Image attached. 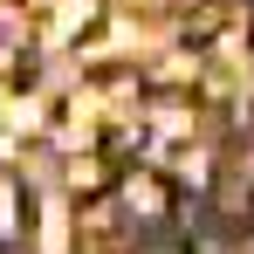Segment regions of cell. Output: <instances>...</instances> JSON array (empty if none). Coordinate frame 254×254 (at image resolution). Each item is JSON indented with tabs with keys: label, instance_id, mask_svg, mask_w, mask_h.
<instances>
[{
	"label": "cell",
	"instance_id": "1",
	"mask_svg": "<svg viewBox=\"0 0 254 254\" xmlns=\"http://www.w3.org/2000/svg\"><path fill=\"white\" fill-rule=\"evenodd\" d=\"M21 234V186L0 172V241H14Z\"/></svg>",
	"mask_w": 254,
	"mask_h": 254
}]
</instances>
